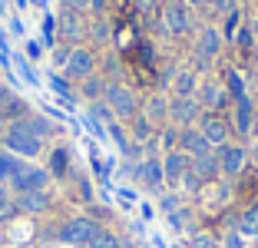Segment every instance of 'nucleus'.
<instances>
[{"label": "nucleus", "mask_w": 258, "mask_h": 248, "mask_svg": "<svg viewBox=\"0 0 258 248\" xmlns=\"http://www.w3.org/2000/svg\"><path fill=\"white\" fill-rule=\"evenodd\" d=\"M4 146H7L10 152H17V156L33 159L40 149H43V139L27 126V119H17V122H10L7 133H4Z\"/></svg>", "instance_id": "obj_1"}, {"label": "nucleus", "mask_w": 258, "mask_h": 248, "mask_svg": "<svg viewBox=\"0 0 258 248\" xmlns=\"http://www.w3.org/2000/svg\"><path fill=\"white\" fill-rule=\"evenodd\" d=\"M215 159H219V172H222V175H228V179H235V175H242L248 152H245L238 143H225V146H219Z\"/></svg>", "instance_id": "obj_2"}, {"label": "nucleus", "mask_w": 258, "mask_h": 248, "mask_svg": "<svg viewBox=\"0 0 258 248\" xmlns=\"http://www.w3.org/2000/svg\"><path fill=\"white\" fill-rule=\"evenodd\" d=\"M106 103H109V113H116L119 119L136 113V93L122 86V83H109L106 86Z\"/></svg>", "instance_id": "obj_3"}, {"label": "nucleus", "mask_w": 258, "mask_h": 248, "mask_svg": "<svg viewBox=\"0 0 258 248\" xmlns=\"http://www.w3.org/2000/svg\"><path fill=\"white\" fill-rule=\"evenodd\" d=\"M96 232H99V225L93 222V218L76 215V218H70L67 225H63L60 238H63V241H70V245H90V238H93Z\"/></svg>", "instance_id": "obj_4"}, {"label": "nucleus", "mask_w": 258, "mask_h": 248, "mask_svg": "<svg viewBox=\"0 0 258 248\" xmlns=\"http://www.w3.org/2000/svg\"><path fill=\"white\" fill-rule=\"evenodd\" d=\"M93 70H96V56H93L90 50H83V46H73L63 73H67L70 80H86V76H93Z\"/></svg>", "instance_id": "obj_5"}, {"label": "nucleus", "mask_w": 258, "mask_h": 248, "mask_svg": "<svg viewBox=\"0 0 258 248\" xmlns=\"http://www.w3.org/2000/svg\"><path fill=\"white\" fill-rule=\"evenodd\" d=\"M46 182H50V172H46V169H37V165H23L20 172L10 179V185H14L17 192H37V189H46Z\"/></svg>", "instance_id": "obj_6"}, {"label": "nucleus", "mask_w": 258, "mask_h": 248, "mask_svg": "<svg viewBox=\"0 0 258 248\" xmlns=\"http://www.w3.org/2000/svg\"><path fill=\"white\" fill-rule=\"evenodd\" d=\"M133 175H136V179L143 182L146 189H156V192H159L162 182H166V175H162V162H159L156 156H149V159H143V162H136V165H133Z\"/></svg>", "instance_id": "obj_7"}, {"label": "nucleus", "mask_w": 258, "mask_h": 248, "mask_svg": "<svg viewBox=\"0 0 258 248\" xmlns=\"http://www.w3.org/2000/svg\"><path fill=\"white\" fill-rule=\"evenodd\" d=\"M196 116H199V103L192 96H175L172 103H169V119L179 122L182 129H189L192 122H196Z\"/></svg>", "instance_id": "obj_8"}, {"label": "nucleus", "mask_w": 258, "mask_h": 248, "mask_svg": "<svg viewBox=\"0 0 258 248\" xmlns=\"http://www.w3.org/2000/svg\"><path fill=\"white\" fill-rule=\"evenodd\" d=\"M162 27H166V33H172V37H179V33L189 30V10L175 0V4H169L166 10H162Z\"/></svg>", "instance_id": "obj_9"}, {"label": "nucleus", "mask_w": 258, "mask_h": 248, "mask_svg": "<svg viewBox=\"0 0 258 248\" xmlns=\"http://www.w3.org/2000/svg\"><path fill=\"white\" fill-rule=\"evenodd\" d=\"M219 50H222V33L215 30V27H202V30H199V40H196L199 60H212Z\"/></svg>", "instance_id": "obj_10"}, {"label": "nucleus", "mask_w": 258, "mask_h": 248, "mask_svg": "<svg viewBox=\"0 0 258 248\" xmlns=\"http://www.w3.org/2000/svg\"><path fill=\"white\" fill-rule=\"evenodd\" d=\"M179 146H182L185 152H189L192 159H199V156H209V152H212V143H209V139H205L202 133H199V129H182V136H179Z\"/></svg>", "instance_id": "obj_11"}, {"label": "nucleus", "mask_w": 258, "mask_h": 248, "mask_svg": "<svg viewBox=\"0 0 258 248\" xmlns=\"http://www.w3.org/2000/svg\"><path fill=\"white\" fill-rule=\"evenodd\" d=\"M199 133H202L212 146H225L228 143V122L222 119V116H205L202 126H199Z\"/></svg>", "instance_id": "obj_12"}, {"label": "nucleus", "mask_w": 258, "mask_h": 248, "mask_svg": "<svg viewBox=\"0 0 258 248\" xmlns=\"http://www.w3.org/2000/svg\"><path fill=\"white\" fill-rule=\"evenodd\" d=\"M50 209V192L46 189H37V192H20V199H17V212H30V215H37V212Z\"/></svg>", "instance_id": "obj_13"}, {"label": "nucleus", "mask_w": 258, "mask_h": 248, "mask_svg": "<svg viewBox=\"0 0 258 248\" xmlns=\"http://www.w3.org/2000/svg\"><path fill=\"white\" fill-rule=\"evenodd\" d=\"M189 172V159L182 156V152H169L166 156V162H162V175H166L169 182H182V175Z\"/></svg>", "instance_id": "obj_14"}, {"label": "nucleus", "mask_w": 258, "mask_h": 248, "mask_svg": "<svg viewBox=\"0 0 258 248\" xmlns=\"http://www.w3.org/2000/svg\"><path fill=\"white\" fill-rule=\"evenodd\" d=\"M56 30L63 33V40H70V43H73V40L83 37V23H80V17H76L73 10H67V14L56 20Z\"/></svg>", "instance_id": "obj_15"}, {"label": "nucleus", "mask_w": 258, "mask_h": 248, "mask_svg": "<svg viewBox=\"0 0 258 248\" xmlns=\"http://www.w3.org/2000/svg\"><path fill=\"white\" fill-rule=\"evenodd\" d=\"M189 169L199 175V182H205V179H212V175L219 172V159H215V152H209V156L192 159V162H189Z\"/></svg>", "instance_id": "obj_16"}, {"label": "nucleus", "mask_w": 258, "mask_h": 248, "mask_svg": "<svg viewBox=\"0 0 258 248\" xmlns=\"http://www.w3.org/2000/svg\"><path fill=\"white\" fill-rule=\"evenodd\" d=\"M235 129L242 136L251 133V99L248 96H238L235 99Z\"/></svg>", "instance_id": "obj_17"}, {"label": "nucleus", "mask_w": 258, "mask_h": 248, "mask_svg": "<svg viewBox=\"0 0 258 248\" xmlns=\"http://www.w3.org/2000/svg\"><path fill=\"white\" fill-rule=\"evenodd\" d=\"M172 90H175V96H192V93H196V76H192V70H179V73L172 76Z\"/></svg>", "instance_id": "obj_18"}, {"label": "nucleus", "mask_w": 258, "mask_h": 248, "mask_svg": "<svg viewBox=\"0 0 258 248\" xmlns=\"http://www.w3.org/2000/svg\"><path fill=\"white\" fill-rule=\"evenodd\" d=\"M146 119L149 122H166L169 119V103L162 96H152L149 103H146Z\"/></svg>", "instance_id": "obj_19"}, {"label": "nucleus", "mask_w": 258, "mask_h": 248, "mask_svg": "<svg viewBox=\"0 0 258 248\" xmlns=\"http://www.w3.org/2000/svg\"><path fill=\"white\" fill-rule=\"evenodd\" d=\"M83 96L96 103L99 96H106V83L99 80V76H86V80H83Z\"/></svg>", "instance_id": "obj_20"}, {"label": "nucleus", "mask_w": 258, "mask_h": 248, "mask_svg": "<svg viewBox=\"0 0 258 248\" xmlns=\"http://www.w3.org/2000/svg\"><path fill=\"white\" fill-rule=\"evenodd\" d=\"M202 103H205V106H212V109H219V106L225 103V90H222V86H215V83H205Z\"/></svg>", "instance_id": "obj_21"}, {"label": "nucleus", "mask_w": 258, "mask_h": 248, "mask_svg": "<svg viewBox=\"0 0 258 248\" xmlns=\"http://www.w3.org/2000/svg\"><path fill=\"white\" fill-rule=\"evenodd\" d=\"M20 169H23L20 159H14L10 152H0V179H14Z\"/></svg>", "instance_id": "obj_22"}, {"label": "nucleus", "mask_w": 258, "mask_h": 248, "mask_svg": "<svg viewBox=\"0 0 258 248\" xmlns=\"http://www.w3.org/2000/svg\"><path fill=\"white\" fill-rule=\"evenodd\" d=\"M86 248H119V238H116L113 232H106V228H99V232L90 238V245H86Z\"/></svg>", "instance_id": "obj_23"}, {"label": "nucleus", "mask_w": 258, "mask_h": 248, "mask_svg": "<svg viewBox=\"0 0 258 248\" xmlns=\"http://www.w3.org/2000/svg\"><path fill=\"white\" fill-rule=\"evenodd\" d=\"M238 232H242V235H258V205H251V209L242 215V222H238Z\"/></svg>", "instance_id": "obj_24"}, {"label": "nucleus", "mask_w": 258, "mask_h": 248, "mask_svg": "<svg viewBox=\"0 0 258 248\" xmlns=\"http://www.w3.org/2000/svg\"><path fill=\"white\" fill-rule=\"evenodd\" d=\"M50 175H67V152L63 149H53V156H50Z\"/></svg>", "instance_id": "obj_25"}, {"label": "nucleus", "mask_w": 258, "mask_h": 248, "mask_svg": "<svg viewBox=\"0 0 258 248\" xmlns=\"http://www.w3.org/2000/svg\"><path fill=\"white\" fill-rule=\"evenodd\" d=\"M27 126H30L33 133L40 136V139H43V136H50V133H53V126H50V119H43V116H30V119H27Z\"/></svg>", "instance_id": "obj_26"}, {"label": "nucleus", "mask_w": 258, "mask_h": 248, "mask_svg": "<svg viewBox=\"0 0 258 248\" xmlns=\"http://www.w3.org/2000/svg\"><path fill=\"white\" fill-rule=\"evenodd\" d=\"M109 136L116 139L119 152H126V156H129V149H133V146H129V139H126V133H122V126H119V122H109Z\"/></svg>", "instance_id": "obj_27"}, {"label": "nucleus", "mask_w": 258, "mask_h": 248, "mask_svg": "<svg viewBox=\"0 0 258 248\" xmlns=\"http://www.w3.org/2000/svg\"><path fill=\"white\" fill-rule=\"evenodd\" d=\"M228 93L232 96H245V83H242V76H238V70H228Z\"/></svg>", "instance_id": "obj_28"}, {"label": "nucleus", "mask_w": 258, "mask_h": 248, "mask_svg": "<svg viewBox=\"0 0 258 248\" xmlns=\"http://www.w3.org/2000/svg\"><path fill=\"white\" fill-rule=\"evenodd\" d=\"M238 20H242L238 7L232 10V14H225V37H228V40H235V33H238Z\"/></svg>", "instance_id": "obj_29"}, {"label": "nucleus", "mask_w": 258, "mask_h": 248, "mask_svg": "<svg viewBox=\"0 0 258 248\" xmlns=\"http://www.w3.org/2000/svg\"><path fill=\"white\" fill-rule=\"evenodd\" d=\"M149 136H152V122L146 119V116H139L136 119V139L139 143H149Z\"/></svg>", "instance_id": "obj_30"}, {"label": "nucleus", "mask_w": 258, "mask_h": 248, "mask_svg": "<svg viewBox=\"0 0 258 248\" xmlns=\"http://www.w3.org/2000/svg\"><path fill=\"white\" fill-rule=\"evenodd\" d=\"M53 40H56V17H46L43 20V43L53 46Z\"/></svg>", "instance_id": "obj_31"}, {"label": "nucleus", "mask_w": 258, "mask_h": 248, "mask_svg": "<svg viewBox=\"0 0 258 248\" xmlns=\"http://www.w3.org/2000/svg\"><path fill=\"white\" fill-rule=\"evenodd\" d=\"M192 248H219V245H215V238H212V235L196 232V235H192Z\"/></svg>", "instance_id": "obj_32"}, {"label": "nucleus", "mask_w": 258, "mask_h": 248, "mask_svg": "<svg viewBox=\"0 0 258 248\" xmlns=\"http://www.w3.org/2000/svg\"><path fill=\"white\" fill-rule=\"evenodd\" d=\"M17 212V202L10 205V199H7V192H4V189H0V218H10Z\"/></svg>", "instance_id": "obj_33"}, {"label": "nucleus", "mask_w": 258, "mask_h": 248, "mask_svg": "<svg viewBox=\"0 0 258 248\" xmlns=\"http://www.w3.org/2000/svg\"><path fill=\"white\" fill-rule=\"evenodd\" d=\"M70 53H73V46H56V50H53V63H56V67H67Z\"/></svg>", "instance_id": "obj_34"}, {"label": "nucleus", "mask_w": 258, "mask_h": 248, "mask_svg": "<svg viewBox=\"0 0 258 248\" xmlns=\"http://www.w3.org/2000/svg\"><path fill=\"white\" fill-rule=\"evenodd\" d=\"M50 86H53L63 99H70V86H67V80H63V76H50Z\"/></svg>", "instance_id": "obj_35"}, {"label": "nucleus", "mask_w": 258, "mask_h": 248, "mask_svg": "<svg viewBox=\"0 0 258 248\" xmlns=\"http://www.w3.org/2000/svg\"><path fill=\"white\" fill-rule=\"evenodd\" d=\"M209 7L222 10V14H232V10H235V0H209Z\"/></svg>", "instance_id": "obj_36"}, {"label": "nucleus", "mask_w": 258, "mask_h": 248, "mask_svg": "<svg viewBox=\"0 0 258 248\" xmlns=\"http://www.w3.org/2000/svg\"><path fill=\"white\" fill-rule=\"evenodd\" d=\"M225 248H245L242 232H228V235H225Z\"/></svg>", "instance_id": "obj_37"}, {"label": "nucleus", "mask_w": 258, "mask_h": 248, "mask_svg": "<svg viewBox=\"0 0 258 248\" xmlns=\"http://www.w3.org/2000/svg\"><path fill=\"white\" fill-rule=\"evenodd\" d=\"M76 185H80V199H83V202H90V199H93V192H90V182H86L83 175H76Z\"/></svg>", "instance_id": "obj_38"}, {"label": "nucleus", "mask_w": 258, "mask_h": 248, "mask_svg": "<svg viewBox=\"0 0 258 248\" xmlns=\"http://www.w3.org/2000/svg\"><path fill=\"white\" fill-rule=\"evenodd\" d=\"M162 209H166L169 215H175V212H179V196H166L162 199Z\"/></svg>", "instance_id": "obj_39"}, {"label": "nucleus", "mask_w": 258, "mask_h": 248, "mask_svg": "<svg viewBox=\"0 0 258 248\" xmlns=\"http://www.w3.org/2000/svg\"><path fill=\"white\" fill-rule=\"evenodd\" d=\"M133 7H136L139 14H152V10H156V0H133Z\"/></svg>", "instance_id": "obj_40"}, {"label": "nucleus", "mask_w": 258, "mask_h": 248, "mask_svg": "<svg viewBox=\"0 0 258 248\" xmlns=\"http://www.w3.org/2000/svg\"><path fill=\"white\" fill-rule=\"evenodd\" d=\"M63 7L76 14V10H86V7H90V0H63Z\"/></svg>", "instance_id": "obj_41"}, {"label": "nucleus", "mask_w": 258, "mask_h": 248, "mask_svg": "<svg viewBox=\"0 0 258 248\" xmlns=\"http://www.w3.org/2000/svg\"><path fill=\"white\" fill-rule=\"evenodd\" d=\"M251 43H255V37H251V30H238V46H245V50H248Z\"/></svg>", "instance_id": "obj_42"}, {"label": "nucleus", "mask_w": 258, "mask_h": 248, "mask_svg": "<svg viewBox=\"0 0 258 248\" xmlns=\"http://www.w3.org/2000/svg\"><path fill=\"white\" fill-rule=\"evenodd\" d=\"M175 139H179V136H175V133H166V136H162V143H166L169 149H172V146H175Z\"/></svg>", "instance_id": "obj_43"}, {"label": "nucleus", "mask_w": 258, "mask_h": 248, "mask_svg": "<svg viewBox=\"0 0 258 248\" xmlns=\"http://www.w3.org/2000/svg\"><path fill=\"white\" fill-rule=\"evenodd\" d=\"M248 30H251V37H255V40H258V20H255V23H251Z\"/></svg>", "instance_id": "obj_44"}, {"label": "nucleus", "mask_w": 258, "mask_h": 248, "mask_svg": "<svg viewBox=\"0 0 258 248\" xmlns=\"http://www.w3.org/2000/svg\"><path fill=\"white\" fill-rule=\"evenodd\" d=\"M119 248H136V245H133V241H119Z\"/></svg>", "instance_id": "obj_45"}, {"label": "nucleus", "mask_w": 258, "mask_h": 248, "mask_svg": "<svg viewBox=\"0 0 258 248\" xmlns=\"http://www.w3.org/2000/svg\"><path fill=\"white\" fill-rule=\"evenodd\" d=\"M251 156H255V162H258V143H255V146H251Z\"/></svg>", "instance_id": "obj_46"}, {"label": "nucleus", "mask_w": 258, "mask_h": 248, "mask_svg": "<svg viewBox=\"0 0 258 248\" xmlns=\"http://www.w3.org/2000/svg\"><path fill=\"white\" fill-rule=\"evenodd\" d=\"M189 4H196V7H202V4H209V0H189Z\"/></svg>", "instance_id": "obj_47"}, {"label": "nucleus", "mask_w": 258, "mask_h": 248, "mask_svg": "<svg viewBox=\"0 0 258 248\" xmlns=\"http://www.w3.org/2000/svg\"><path fill=\"white\" fill-rule=\"evenodd\" d=\"M169 4H175V0H169Z\"/></svg>", "instance_id": "obj_48"}]
</instances>
